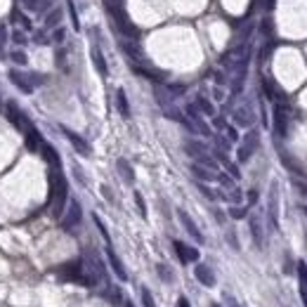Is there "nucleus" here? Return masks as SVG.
Here are the masks:
<instances>
[{"label": "nucleus", "mask_w": 307, "mask_h": 307, "mask_svg": "<svg viewBox=\"0 0 307 307\" xmlns=\"http://www.w3.org/2000/svg\"><path fill=\"white\" fill-rule=\"evenodd\" d=\"M267 213H270V225L276 229V227H279V187H276V182H272V187H270Z\"/></svg>", "instance_id": "9d476101"}, {"label": "nucleus", "mask_w": 307, "mask_h": 307, "mask_svg": "<svg viewBox=\"0 0 307 307\" xmlns=\"http://www.w3.org/2000/svg\"><path fill=\"white\" fill-rule=\"evenodd\" d=\"M194 104H196V109H199V111L203 113V116H210V118L215 116V104H213V102H210L208 97H203V95H199Z\"/></svg>", "instance_id": "412c9836"}, {"label": "nucleus", "mask_w": 307, "mask_h": 307, "mask_svg": "<svg viewBox=\"0 0 307 307\" xmlns=\"http://www.w3.org/2000/svg\"><path fill=\"white\" fill-rule=\"evenodd\" d=\"M248 227H251V236H253V243L258 248H262V227H260V217L251 215L248 217Z\"/></svg>", "instance_id": "6ab92c4d"}, {"label": "nucleus", "mask_w": 307, "mask_h": 307, "mask_svg": "<svg viewBox=\"0 0 307 307\" xmlns=\"http://www.w3.org/2000/svg\"><path fill=\"white\" fill-rule=\"evenodd\" d=\"M192 175H194V178H199L201 182L217 180V173H215V170H210V168H206V165H199V163H192Z\"/></svg>", "instance_id": "f3484780"}, {"label": "nucleus", "mask_w": 307, "mask_h": 307, "mask_svg": "<svg viewBox=\"0 0 307 307\" xmlns=\"http://www.w3.org/2000/svg\"><path fill=\"white\" fill-rule=\"evenodd\" d=\"M81 222H83V208H81V203L76 199H71L66 213H64V220H62V229L64 232H73Z\"/></svg>", "instance_id": "39448f33"}, {"label": "nucleus", "mask_w": 307, "mask_h": 307, "mask_svg": "<svg viewBox=\"0 0 307 307\" xmlns=\"http://www.w3.org/2000/svg\"><path fill=\"white\" fill-rule=\"evenodd\" d=\"M135 203H137V210H140V215L146 217V203H145V196H142L140 192H135Z\"/></svg>", "instance_id": "c9c22d12"}, {"label": "nucleus", "mask_w": 307, "mask_h": 307, "mask_svg": "<svg viewBox=\"0 0 307 307\" xmlns=\"http://www.w3.org/2000/svg\"><path fill=\"white\" fill-rule=\"evenodd\" d=\"M168 92H170L173 97H178V95H184L187 88H184V85H168Z\"/></svg>", "instance_id": "79ce46f5"}, {"label": "nucleus", "mask_w": 307, "mask_h": 307, "mask_svg": "<svg viewBox=\"0 0 307 307\" xmlns=\"http://www.w3.org/2000/svg\"><path fill=\"white\" fill-rule=\"evenodd\" d=\"M62 17H64V12H62V7H54L52 12H48L45 15V29H57L59 26V21H62Z\"/></svg>", "instance_id": "5701e85b"}, {"label": "nucleus", "mask_w": 307, "mask_h": 307, "mask_svg": "<svg viewBox=\"0 0 307 307\" xmlns=\"http://www.w3.org/2000/svg\"><path fill=\"white\" fill-rule=\"evenodd\" d=\"M59 130H62V135L71 142V146L81 154V156H90L92 154V149H90V145H88V140H83L78 132H73V130H69V128H64V126H59Z\"/></svg>", "instance_id": "1a4fd4ad"}, {"label": "nucleus", "mask_w": 307, "mask_h": 307, "mask_svg": "<svg viewBox=\"0 0 307 307\" xmlns=\"http://www.w3.org/2000/svg\"><path fill=\"white\" fill-rule=\"evenodd\" d=\"M300 298H303V303L307 307V286H300Z\"/></svg>", "instance_id": "5fc2aeb1"}, {"label": "nucleus", "mask_w": 307, "mask_h": 307, "mask_svg": "<svg viewBox=\"0 0 307 307\" xmlns=\"http://www.w3.org/2000/svg\"><path fill=\"white\" fill-rule=\"evenodd\" d=\"M210 307H222V305H210Z\"/></svg>", "instance_id": "4d7b16f0"}, {"label": "nucleus", "mask_w": 307, "mask_h": 307, "mask_svg": "<svg viewBox=\"0 0 307 307\" xmlns=\"http://www.w3.org/2000/svg\"><path fill=\"white\" fill-rule=\"evenodd\" d=\"M12 21H15V24H19V26H21V29H24V31H31V19L26 17V15H21V10H15V12H12Z\"/></svg>", "instance_id": "bb28decb"}, {"label": "nucleus", "mask_w": 307, "mask_h": 307, "mask_svg": "<svg viewBox=\"0 0 307 307\" xmlns=\"http://www.w3.org/2000/svg\"><path fill=\"white\" fill-rule=\"evenodd\" d=\"M222 298H225L227 307H243V305H239V303H236V298H234V295H229V293H225Z\"/></svg>", "instance_id": "49530a36"}, {"label": "nucleus", "mask_w": 307, "mask_h": 307, "mask_svg": "<svg viewBox=\"0 0 307 307\" xmlns=\"http://www.w3.org/2000/svg\"><path fill=\"white\" fill-rule=\"evenodd\" d=\"M255 201H258V192H255V189H251V192H248V206H253Z\"/></svg>", "instance_id": "3c124183"}, {"label": "nucleus", "mask_w": 307, "mask_h": 307, "mask_svg": "<svg viewBox=\"0 0 307 307\" xmlns=\"http://www.w3.org/2000/svg\"><path fill=\"white\" fill-rule=\"evenodd\" d=\"M217 159L222 161V165L227 168V173H229V175H232L234 180H239V178H241V173H239V168H236V165H234V163H232V161H227V156H225V151H217Z\"/></svg>", "instance_id": "a878e982"}, {"label": "nucleus", "mask_w": 307, "mask_h": 307, "mask_svg": "<svg viewBox=\"0 0 307 307\" xmlns=\"http://www.w3.org/2000/svg\"><path fill=\"white\" fill-rule=\"evenodd\" d=\"M178 217H180L182 227L187 229V234L192 236V239H194L196 243H203V241H206V239H203V234H201V229L196 227V222H194V220L189 217V213H184L182 208H178Z\"/></svg>", "instance_id": "9b49d317"}, {"label": "nucleus", "mask_w": 307, "mask_h": 307, "mask_svg": "<svg viewBox=\"0 0 307 307\" xmlns=\"http://www.w3.org/2000/svg\"><path fill=\"white\" fill-rule=\"evenodd\" d=\"M104 5H107V15L116 24V29L130 40H137L140 38V29L132 24V19L128 17V12L123 10V2L121 0H104Z\"/></svg>", "instance_id": "f03ea898"}, {"label": "nucleus", "mask_w": 307, "mask_h": 307, "mask_svg": "<svg viewBox=\"0 0 307 307\" xmlns=\"http://www.w3.org/2000/svg\"><path fill=\"white\" fill-rule=\"evenodd\" d=\"M156 272H159V276H161L165 284H173V281H175V274H173V270H170L165 262H159V265H156Z\"/></svg>", "instance_id": "cd10ccee"}, {"label": "nucleus", "mask_w": 307, "mask_h": 307, "mask_svg": "<svg viewBox=\"0 0 307 307\" xmlns=\"http://www.w3.org/2000/svg\"><path fill=\"white\" fill-rule=\"evenodd\" d=\"M40 154H43V159L50 163V168H59L62 165V161H59V154H57V149H54L50 142H43V146H40Z\"/></svg>", "instance_id": "dca6fc26"}, {"label": "nucleus", "mask_w": 307, "mask_h": 307, "mask_svg": "<svg viewBox=\"0 0 307 307\" xmlns=\"http://www.w3.org/2000/svg\"><path fill=\"white\" fill-rule=\"evenodd\" d=\"M102 194H104V199H107L109 203H113V192L109 189L107 184H102Z\"/></svg>", "instance_id": "de8ad7c7"}, {"label": "nucleus", "mask_w": 307, "mask_h": 307, "mask_svg": "<svg viewBox=\"0 0 307 307\" xmlns=\"http://www.w3.org/2000/svg\"><path fill=\"white\" fill-rule=\"evenodd\" d=\"M24 5H26V10H31V12H43V10H48L45 5L50 2V0H21Z\"/></svg>", "instance_id": "c85d7f7f"}, {"label": "nucleus", "mask_w": 307, "mask_h": 307, "mask_svg": "<svg viewBox=\"0 0 307 307\" xmlns=\"http://www.w3.org/2000/svg\"><path fill=\"white\" fill-rule=\"evenodd\" d=\"M222 132H225V137H227V140H229L232 145H234V142H239V132H236V128H234V126H227L225 130H222Z\"/></svg>", "instance_id": "e433bc0d"}, {"label": "nucleus", "mask_w": 307, "mask_h": 307, "mask_svg": "<svg viewBox=\"0 0 307 307\" xmlns=\"http://www.w3.org/2000/svg\"><path fill=\"white\" fill-rule=\"evenodd\" d=\"M227 199L232 201V203H241V201H243V194H241V189H232V194H229V196H227Z\"/></svg>", "instance_id": "a19ab883"}, {"label": "nucleus", "mask_w": 307, "mask_h": 307, "mask_svg": "<svg viewBox=\"0 0 307 307\" xmlns=\"http://www.w3.org/2000/svg\"><path fill=\"white\" fill-rule=\"evenodd\" d=\"M194 276L199 279V284H203L206 289H213V286H215V274H213V270H210L208 265H203V262H196Z\"/></svg>", "instance_id": "ddd939ff"}, {"label": "nucleus", "mask_w": 307, "mask_h": 307, "mask_svg": "<svg viewBox=\"0 0 307 307\" xmlns=\"http://www.w3.org/2000/svg\"><path fill=\"white\" fill-rule=\"evenodd\" d=\"M7 57H10L17 66H26V64H29V57H26V52H21V50H12Z\"/></svg>", "instance_id": "c756f323"}, {"label": "nucleus", "mask_w": 307, "mask_h": 307, "mask_svg": "<svg viewBox=\"0 0 307 307\" xmlns=\"http://www.w3.org/2000/svg\"><path fill=\"white\" fill-rule=\"evenodd\" d=\"M7 78L17 85L21 92H26V95H31V92L36 90V85H33V81H31V76L29 71H19V69H10L7 71Z\"/></svg>", "instance_id": "6e6552de"}, {"label": "nucleus", "mask_w": 307, "mask_h": 307, "mask_svg": "<svg viewBox=\"0 0 307 307\" xmlns=\"http://www.w3.org/2000/svg\"><path fill=\"white\" fill-rule=\"evenodd\" d=\"M184 151H187L192 159H201V156L206 154V146L201 145V142H196V140H189V142L184 145Z\"/></svg>", "instance_id": "b1692460"}, {"label": "nucleus", "mask_w": 307, "mask_h": 307, "mask_svg": "<svg viewBox=\"0 0 307 307\" xmlns=\"http://www.w3.org/2000/svg\"><path fill=\"white\" fill-rule=\"evenodd\" d=\"M229 217H234V220L246 217V208H243V206H232V208H229Z\"/></svg>", "instance_id": "4c0bfd02"}, {"label": "nucleus", "mask_w": 307, "mask_h": 307, "mask_svg": "<svg viewBox=\"0 0 307 307\" xmlns=\"http://www.w3.org/2000/svg\"><path fill=\"white\" fill-rule=\"evenodd\" d=\"M217 182H220L222 187H229V189H234V178H232L229 173H217Z\"/></svg>", "instance_id": "473e14b6"}, {"label": "nucleus", "mask_w": 307, "mask_h": 307, "mask_svg": "<svg viewBox=\"0 0 307 307\" xmlns=\"http://www.w3.org/2000/svg\"><path fill=\"white\" fill-rule=\"evenodd\" d=\"M12 40H15L17 45H24V43H26V36H24V33H19V31H15V33H12Z\"/></svg>", "instance_id": "09e8293b"}, {"label": "nucleus", "mask_w": 307, "mask_h": 307, "mask_svg": "<svg viewBox=\"0 0 307 307\" xmlns=\"http://www.w3.org/2000/svg\"><path fill=\"white\" fill-rule=\"evenodd\" d=\"M5 118L17 128L21 135H26L29 130H33V128H36L33 123H31V118H29V116H26V113H24V111H21V109H19L12 99H7V102H5Z\"/></svg>", "instance_id": "7ed1b4c3"}, {"label": "nucleus", "mask_w": 307, "mask_h": 307, "mask_svg": "<svg viewBox=\"0 0 307 307\" xmlns=\"http://www.w3.org/2000/svg\"><path fill=\"white\" fill-rule=\"evenodd\" d=\"M116 168H118V173L123 175V180H126L128 184L135 182V170H132V165H130L126 159H118V161H116Z\"/></svg>", "instance_id": "4be33fe9"}, {"label": "nucleus", "mask_w": 307, "mask_h": 307, "mask_svg": "<svg viewBox=\"0 0 307 307\" xmlns=\"http://www.w3.org/2000/svg\"><path fill=\"white\" fill-rule=\"evenodd\" d=\"M305 213H307V206H305Z\"/></svg>", "instance_id": "13d9d810"}, {"label": "nucleus", "mask_w": 307, "mask_h": 307, "mask_svg": "<svg viewBox=\"0 0 307 307\" xmlns=\"http://www.w3.org/2000/svg\"><path fill=\"white\" fill-rule=\"evenodd\" d=\"M69 15H71L73 29L78 31V29H81V21H78V15H76V5H73V0H69Z\"/></svg>", "instance_id": "58836bf2"}, {"label": "nucleus", "mask_w": 307, "mask_h": 307, "mask_svg": "<svg viewBox=\"0 0 307 307\" xmlns=\"http://www.w3.org/2000/svg\"><path fill=\"white\" fill-rule=\"evenodd\" d=\"M274 130L279 137L289 135V104H274Z\"/></svg>", "instance_id": "423d86ee"}, {"label": "nucleus", "mask_w": 307, "mask_h": 307, "mask_svg": "<svg viewBox=\"0 0 307 307\" xmlns=\"http://www.w3.org/2000/svg\"><path fill=\"white\" fill-rule=\"evenodd\" d=\"M298 279H300V286H307V262L305 260L298 262Z\"/></svg>", "instance_id": "72a5a7b5"}, {"label": "nucleus", "mask_w": 307, "mask_h": 307, "mask_svg": "<svg viewBox=\"0 0 307 307\" xmlns=\"http://www.w3.org/2000/svg\"><path fill=\"white\" fill-rule=\"evenodd\" d=\"M140 293H142V305H145V307H156V305H154V298H151V291L146 289V286H142Z\"/></svg>", "instance_id": "f704fd0d"}, {"label": "nucleus", "mask_w": 307, "mask_h": 307, "mask_svg": "<svg viewBox=\"0 0 307 307\" xmlns=\"http://www.w3.org/2000/svg\"><path fill=\"white\" fill-rule=\"evenodd\" d=\"M33 40H36V43H40V45L50 43V38H48V33H45V31H38L36 36H33Z\"/></svg>", "instance_id": "a18cd8bd"}, {"label": "nucleus", "mask_w": 307, "mask_h": 307, "mask_svg": "<svg viewBox=\"0 0 307 307\" xmlns=\"http://www.w3.org/2000/svg\"><path fill=\"white\" fill-rule=\"evenodd\" d=\"M107 262H109V267L113 270V274L121 279V281H128V272L126 267H123V262H121V258L113 253V248L111 246H107Z\"/></svg>", "instance_id": "4468645a"}, {"label": "nucleus", "mask_w": 307, "mask_h": 307, "mask_svg": "<svg viewBox=\"0 0 307 307\" xmlns=\"http://www.w3.org/2000/svg\"><path fill=\"white\" fill-rule=\"evenodd\" d=\"M178 307H192V305H189V300H187L184 295H180V298H178Z\"/></svg>", "instance_id": "603ef678"}, {"label": "nucleus", "mask_w": 307, "mask_h": 307, "mask_svg": "<svg viewBox=\"0 0 307 307\" xmlns=\"http://www.w3.org/2000/svg\"><path fill=\"white\" fill-rule=\"evenodd\" d=\"M24 142H26V149H29V151H40V146H43L45 140L40 137V132L33 128V130H29V132L24 135Z\"/></svg>", "instance_id": "a211bd4d"}, {"label": "nucleus", "mask_w": 307, "mask_h": 307, "mask_svg": "<svg viewBox=\"0 0 307 307\" xmlns=\"http://www.w3.org/2000/svg\"><path fill=\"white\" fill-rule=\"evenodd\" d=\"M123 307H135V305H132V303H130V300H128V303H123Z\"/></svg>", "instance_id": "6e6d98bb"}, {"label": "nucleus", "mask_w": 307, "mask_h": 307, "mask_svg": "<svg viewBox=\"0 0 307 307\" xmlns=\"http://www.w3.org/2000/svg\"><path fill=\"white\" fill-rule=\"evenodd\" d=\"M90 57H92V64H95V69H97V73H99L102 78H107V76H109L107 59H104V54H102V50H99V45H97V43H92V48H90Z\"/></svg>", "instance_id": "2eb2a0df"}, {"label": "nucleus", "mask_w": 307, "mask_h": 307, "mask_svg": "<svg viewBox=\"0 0 307 307\" xmlns=\"http://www.w3.org/2000/svg\"><path fill=\"white\" fill-rule=\"evenodd\" d=\"M213 126H215V130H225L227 128V121L222 116H213Z\"/></svg>", "instance_id": "c03bdc74"}, {"label": "nucleus", "mask_w": 307, "mask_h": 307, "mask_svg": "<svg viewBox=\"0 0 307 307\" xmlns=\"http://www.w3.org/2000/svg\"><path fill=\"white\" fill-rule=\"evenodd\" d=\"M116 109H118V113L123 118H130V104H128V97H126V90L123 88L116 90Z\"/></svg>", "instance_id": "aec40b11"}, {"label": "nucleus", "mask_w": 307, "mask_h": 307, "mask_svg": "<svg viewBox=\"0 0 307 307\" xmlns=\"http://www.w3.org/2000/svg\"><path fill=\"white\" fill-rule=\"evenodd\" d=\"M66 201H69L66 178L62 175L59 168H52L50 170V210H52V217H62Z\"/></svg>", "instance_id": "f257e3e1"}, {"label": "nucleus", "mask_w": 307, "mask_h": 307, "mask_svg": "<svg viewBox=\"0 0 307 307\" xmlns=\"http://www.w3.org/2000/svg\"><path fill=\"white\" fill-rule=\"evenodd\" d=\"M196 189H199V192L203 194V196H206V199H210V201L227 199V196H225L222 192H215V189H210V187H208V184H203V182H199V184H196Z\"/></svg>", "instance_id": "393cba45"}, {"label": "nucleus", "mask_w": 307, "mask_h": 307, "mask_svg": "<svg viewBox=\"0 0 307 307\" xmlns=\"http://www.w3.org/2000/svg\"><path fill=\"white\" fill-rule=\"evenodd\" d=\"M29 76H31V81H33V85H36V88H38V85H43V83L48 81L43 73H36V71H29Z\"/></svg>", "instance_id": "ea45409f"}, {"label": "nucleus", "mask_w": 307, "mask_h": 307, "mask_svg": "<svg viewBox=\"0 0 307 307\" xmlns=\"http://www.w3.org/2000/svg\"><path fill=\"white\" fill-rule=\"evenodd\" d=\"M173 248H175V253L180 258V262H184V265L199 260V251L192 248V246H187V243H182V241H173Z\"/></svg>", "instance_id": "f8f14e48"}, {"label": "nucleus", "mask_w": 307, "mask_h": 307, "mask_svg": "<svg viewBox=\"0 0 307 307\" xmlns=\"http://www.w3.org/2000/svg\"><path fill=\"white\" fill-rule=\"evenodd\" d=\"M213 78H215L217 85H225V81H227V76H225L222 71H215V73H213Z\"/></svg>", "instance_id": "8fccbe9b"}, {"label": "nucleus", "mask_w": 307, "mask_h": 307, "mask_svg": "<svg viewBox=\"0 0 307 307\" xmlns=\"http://www.w3.org/2000/svg\"><path fill=\"white\" fill-rule=\"evenodd\" d=\"M64 38H66V31H64L62 26H57V29H54V36H52V40H54V43H62Z\"/></svg>", "instance_id": "37998d69"}, {"label": "nucleus", "mask_w": 307, "mask_h": 307, "mask_svg": "<svg viewBox=\"0 0 307 307\" xmlns=\"http://www.w3.org/2000/svg\"><path fill=\"white\" fill-rule=\"evenodd\" d=\"M213 97H215L217 102H220V99H225V92L220 90V88H215V90H213Z\"/></svg>", "instance_id": "864d4df0"}, {"label": "nucleus", "mask_w": 307, "mask_h": 307, "mask_svg": "<svg viewBox=\"0 0 307 307\" xmlns=\"http://www.w3.org/2000/svg\"><path fill=\"white\" fill-rule=\"evenodd\" d=\"M232 121H234V126L239 128H253L255 123V111L251 104H241V107L234 109V113H232Z\"/></svg>", "instance_id": "0eeeda50"}, {"label": "nucleus", "mask_w": 307, "mask_h": 307, "mask_svg": "<svg viewBox=\"0 0 307 307\" xmlns=\"http://www.w3.org/2000/svg\"><path fill=\"white\" fill-rule=\"evenodd\" d=\"M92 220H95V225H97V229L102 232V236H104V241H107V246H111V236H109L107 227H104V222L99 220V215H92Z\"/></svg>", "instance_id": "2f4dec72"}, {"label": "nucleus", "mask_w": 307, "mask_h": 307, "mask_svg": "<svg viewBox=\"0 0 307 307\" xmlns=\"http://www.w3.org/2000/svg\"><path fill=\"white\" fill-rule=\"evenodd\" d=\"M258 146H260V135H258V130H248L246 137L241 140V146L236 149V159H239V163L251 161V156L258 151Z\"/></svg>", "instance_id": "20e7f679"}, {"label": "nucleus", "mask_w": 307, "mask_h": 307, "mask_svg": "<svg viewBox=\"0 0 307 307\" xmlns=\"http://www.w3.org/2000/svg\"><path fill=\"white\" fill-rule=\"evenodd\" d=\"M107 295H109V303H111V305H121V303H123V293L118 289H113V286L107 291Z\"/></svg>", "instance_id": "7c9ffc66"}]
</instances>
